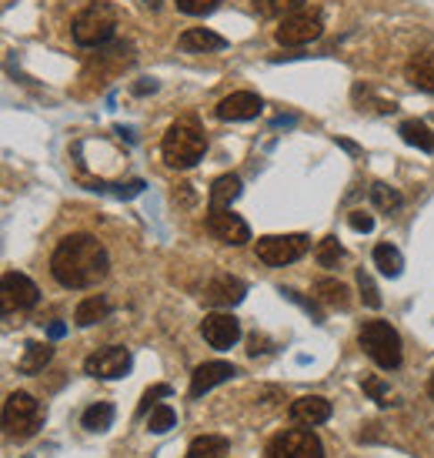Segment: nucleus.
<instances>
[{"instance_id":"nucleus-29","label":"nucleus","mask_w":434,"mask_h":458,"mask_svg":"<svg viewBox=\"0 0 434 458\" xmlns=\"http://www.w3.org/2000/svg\"><path fill=\"white\" fill-rule=\"evenodd\" d=\"M174 425H178V415H174V408H171V405H154V408H151V419H147V428H151L154 435L171 432Z\"/></svg>"},{"instance_id":"nucleus-36","label":"nucleus","mask_w":434,"mask_h":458,"mask_svg":"<svg viewBox=\"0 0 434 458\" xmlns=\"http://www.w3.org/2000/svg\"><path fill=\"white\" fill-rule=\"evenodd\" d=\"M167 394H171V385H154V388H147V392H144L141 408H138V415H144V411L151 408V402H157V398H167Z\"/></svg>"},{"instance_id":"nucleus-13","label":"nucleus","mask_w":434,"mask_h":458,"mask_svg":"<svg viewBox=\"0 0 434 458\" xmlns=\"http://www.w3.org/2000/svg\"><path fill=\"white\" fill-rule=\"evenodd\" d=\"M244 294H247V284L241 278H230V275H217L214 281H207L204 284V305L211 308H234L244 301Z\"/></svg>"},{"instance_id":"nucleus-20","label":"nucleus","mask_w":434,"mask_h":458,"mask_svg":"<svg viewBox=\"0 0 434 458\" xmlns=\"http://www.w3.org/2000/svg\"><path fill=\"white\" fill-rule=\"evenodd\" d=\"M241 198V178L238 174H221V178L211 184V194H207V204L211 208H230V201Z\"/></svg>"},{"instance_id":"nucleus-16","label":"nucleus","mask_w":434,"mask_h":458,"mask_svg":"<svg viewBox=\"0 0 434 458\" xmlns=\"http://www.w3.org/2000/svg\"><path fill=\"white\" fill-rule=\"evenodd\" d=\"M331 419V402L321 398V394H305L291 402V421L294 425H305V428H314V425H324Z\"/></svg>"},{"instance_id":"nucleus-38","label":"nucleus","mask_w":434,"mask_h":458,"mask_svg":"<svg viewBox=\"0 0 434 458\" xmlns=\"http://www.w3.org/2000/svg\"><path fill=\"white\" fill-rule=\"evenodd\" d=\"M64 335H67V325H64V321H51V325H47V338H51V342L64 338Z\"/></svg>"},{"instance_id":"nucleus-18","label":"nucleus","mask_w":434,"mask_h":458,"mask_svg":"<svg viewBox=\"0 0 434 458\" xmlns=\"http://www.w3.org/2000/svg\"><path fill=\"white\" fill-rule=\"evenodd\" d=\"M405 77H408L411 84L424 94H434V51H421L414 54L405 67Z\"/></svg>"},{"instance_id":"nucleus-17","label":"nucleus","mask_w":434,"mask_h":458,"mask_svg":"<svg viewBox=\"0 0 434 458\" xmlns=\"http://www.w3.org/2000/svg\"><path fill=\"white\" fill-rule=\"evenodd\" d=\"M180 51L188 54H204V51H224L228 47V40L214 34V30H207V27H191V30H184L178 40Z\"/></svg>"},{"instance_id":"nucleus-9","label":"nucleus","mask_w":434,"mask_h":458,"mask_svg":"<svg viewBox=\"0 0 434 458\" xmlns=\"http://www.w3.org/2000/svg\"><path fill=\"white\" fill-rule=\"evenodd\" d=\"M0 301H4V315L30 311V308L40 301V288L27 278V275H21V271H4V281H0Z\"/></svg>"},{"instance_id":"nucleus-25","label":"nucleus","mask_w":434,"mask_h":458,"mask_svg":"<svg viewBox=\"0 0 434 458\" xmlns=\"http://www.w3.org/2000/svg\"><path fill=\"white\" fill-rule=\"evenodd\" d=\"M397 134H401V140H405V144L418 148V151H424V154L434 151V134H431V128H428L424 121H405V124L397 128Z\"/></svg>"},{"instance_id":"nucleus-42","label":"nucleus","mask_w":434,"mask_h":458,"mask_svg":"<svg viewBox=\"0 0 434 458\" xmlns=\"http://www.w3.org/2000/svg\"><path fill=\"white\" fill-rule=\"evenodd\" d=\"M144 4H147V7H157V4H161V0H144Z\"/></svg>"},{"instance_id":"nucleus-21","label":"nucleus","mask_w":434,"mask_h":458,"mask_svg":"<svg viewBox=\"0 0 434 458\" xmlns=\"http://www.w3.org/2000/svg\"><path fill=\"white\" fill-rule=\"evenodd\" d=\"M314 298L331 308H341V311L351 308V292H347V284H341V281H334V278L314 281Z\"/></svg>"},{"instance_id":"nucleus-22","label":"nucleus","mask_w":434,"mask_h":458,"mask_svg":"<svg viewBox=\"0 0 434 458\" xmlns=\"http://www.w3.org/2000/svg\"><path fill=\"white\" fill-rule=\"evenodd\" d=\"M51 358H54L51 344L27 342L24 355H21V361H17V371H21V375H38V371H44V365H47Z\"/></svg>"},{"instance_id":"nucleus-34","label":"nucleus","mask_w":434,"mask_h":458,"mask_svg":"<svg viewBox=\"0 0 434 458\" xmlns=\"http://www.w3.org/2000/svg\"><path fill=\"white\" fill-rule=\"evenodd\" d=\"M281 294H284V298H288V301H294V305H301V308H305L307 315H311V318L318 321V325H321V321H324V311H321V308H318V301H314V298L307 301V298H301V294L294 292V288H281Z\"/></svg>"},{"instance_id":"nucleus-6","label":"nucleus","mask_w":434,"mask_h":458,"mask_svg":"<svg viewBox=\"0 0 434 458\" xmlns=\"http://www.w3.org/2000/svg\"><path fill=\"white\" fill-rule=\"evenodd\" d=\"M264 458H324V445L311 428H288L268 442Z\"/></svg>"},{"instance_id":"nucleus-39","label":"nucleus","mask_w":434,"mask_h":458,"mask_svg":"<svg viewBox=\"0 0 434 458\" xmlns=\"http://www.w3.org/2000/svg\"><path fill=\"white\" fill-rule=\"evenodd\" d=\"M147 90H157V81H141V84H134V94H147Z\"/></svg>"},{"instance_id":"nucleus-2","label":"nucleus","mask_w":434,"mask_h":458,"mask_svg":"<svg viewBox=\"0 0 434 458\" xmlns=\"http://www.w3.org/2000/svg\"><path fill=\"white\" fill-rule=\"evenodd\" d=\"M204 151H207V138L194 117L174 121L164 134V144H161L167 167H194L204 157Z\"/></svg>"},{"instance_id":"nucleus-27","label":"nucleus","mask_w":434,"mask_h":458,"mask_svg":"<svg viewBox=\"0 0 434 458\" xmlns=\"http://www.w3.org/2000/svg\"><path fill=\"white\" fill-rule=\"evenodd\" d=\"M371 204H374L378 211H388V215H391V211H397V208L405 204V198H401L395 188H388V184H381V181H374V184H371Z\"/></svg>"},{"instance_id":"nucleus-40","label":"nucleus","mask_w":434,"mask_h":458,"mask_svg":"<svg viewBox=\"0 0 434 458\" xmlns=\"http://www.w3.org/2000/svg\"><path fill=\"white\" fill-rule=\"evenodd\" d=\"M338 144H341V148H345V151L358 154V144H351V140H338Z\"/></svg>"},{"instance_id":"nucleus-19","label":"nucleus","mask_w":434,"mask_h":458,"mask_svg":"<svg viewBox=\"0 0 434 458\" xmlns=\"http://www.w3.org/2000/svg\"><path fill=\"white\" fill-rule=\"evenodd\" d=\"M111 311H114V305H111L104 294H90V298H84V301L77 305L74 321L80 325V328H90V325H97V321L107 318Z\"/></svg>"},{"instance_id":"nucleus-3","label":"nucleus","mask_w":434,"mask_h":458,"mask_svg":"<svg viewBox=\"0 0 434 458\" xmlns=\"http://www.w3.org/2000/svg\"><path fill=\"white\" fill-rule=\"evenodd\" d=\"M0 421H4V435L11 442H27V438H34L44 428V405H40L34 394L11 392L7 402H4Z\"/></svg>"},{"instance_id":"nucleus-26","label":"nucleus","mask_w":434,"mask_h":458,"mask_svg":"<svg viewBox=\"0 0 434 458\" xmlns=\"http://www.w3.org/2000/svg\"><path fill=\"white\" fill-rule=\"evenodd\" d=\"M228 438L224 435H201V438H194L191 448H188V455L184 458H224L228 455Z\"/></svg>"},{"instance_id":"nucleus-11","label":"nucleus","mask_w":434,"mask_h":458,"mask_svg":"<svg viewBox=\"0 0 434 458\" xmlns=\"http://www.w3.org/2000/svg\"><path fill=\"white\" fill-rule=\"evenodd\" d=\"M207 231L221 244H230V248H241V244L251 242L247 221L241 215H234L230 208H207Z\"/></svg>"},{"instance_id":"nucleus-10","label":"nucleus","mask_w":434,"mask_h":458,"mask_svg":"<svg viewBox=\"0 0 434 458\" xmlns=\"http://www.w3.org/2000/svg\"><path fill=\"white\" fill-rule=\"evenodd\" d=\"M134 365V358H130L128 348H121V344H107L101 352H94L88 355L84 361V371H88L90 378H104V382H114V378H124Z\"/></svg>"},{"instance_id":"nucleus-37","label":"nucleus","mask_w":434,"mask_h":458,"mask_svg":"<svg viewBox=\"0 0 434 458\" xmlns=\"http://www.w3.org/2000/svg\"><path fill=\"white\" fill-rule=\"evenodd\" d=\"M347 225L355 231H364V234H368V231L374 228V217L364 215V211H351V215H347Z\"/></svg>"},{"instance_id":"nucleus-15","label":"nucleus","mask_w":434,"mask_h":458,"mask_svg":"<svg viewBox=\"0 0 434 458\" xmlns=\"http://www.w3.org/2000/svg\"><path fill=\"white\" fill-rule=\"evenodd\" d=\"M234 375H238V369L228 365V361H207V365H197L191 375V398H201V394H207L211 388H217V385L230 382Z\"/></svg>"},{"instance_id":"nucleus-4","label":"nucleus","mask_w":434,"mask_h":458,"mask_svg":"<svg viewBox=\"0 0 434 458\" xmlns=\"http://www.w3.org/2000/svg\"><path fill=\"white\" fill-rule=\"evenodd\" d=\"M358 342H361V348H364V355H368L378 369H384V371L401 369V358H405V352H401V335H397L388 321H381V318L364 321L358 331Z\"/></svg>"},{"instance_id":"nucleus-5","label":"nucleus","mask_w":434,"mask_h":458,"mask_svg":"<svg viewBox=\"0 0 434 458\" xmlns=\"http://www.w3.org/2000/svg\"><path fill=\"white\" fill-rule=\"evenodd\" d=\"M117 27V13L111 4L104 0H94L84 11L74 17V40L80 47H104L107 40L114 38Z\"/></svg>"},{"instance_id":"nucleus-24","label":"nucleus","mask_w":434,"mask_h":458,"mask_svg":"<svg viewBox=\"0 0 434 458\" xmlns=\"http://www.w3.org/2000/svg\"><path fill=\"white\" fill-rule=\"evenodd\" d=\"M114 405L111 402H94V405L80 415V425L88 428V432H94V435H101V432H107L111 425H114Z\"/></svg>"},{"instance_id":"nucleus-32","label":"nucleus","mask_w":434,"mask_h":458,"mask_svg":"<svg viewBox=\"0 0 434 458\" xmlns=\"http://www.w3.org/2000/svg\"><path fill=\"white\" fill-rule=\"evenodd\" d=\"M90 191H111L114 198H138V194L144 191V181H130V184H94Z\"/></svg>"},{"instance_id":"nucleus-41","label":"nucleus","mask_w":434,"mask_h":458,"mask_svg":"<svg viewBox=\"0 0 434 458\" xmlns=\"http://www.w3.org/2000/svg\"><path fill=\"white\" fill-rule=\"evenodd\" d=\"M428 394H431V402H434V375L428 378Z\"/></svg>"},{"instance_id":"nucleus-31","label":"nucleus","mask_w":434,"mask_h":458,"mask_svg":"<svg viewBox=\"0 0 434 458\" xmlns=\"http://www.w3.org/2000/svg\"><path fill=\"white\" fill-rule=\"evenodd\" d=\"M358 292L368 308H381V292H378V284H374L368 271H358Z\"/></svg>"},{"instance_id":"nucleus-12","label":"nucleus","mask_w":434,"mask_h":458,"mask_svg":"<svg viewBox=\"0 0 434 458\" xmlns=\"http://www.w3.org/2000/svg\"><path fill=\"white\" fill-rule=\"evenodd\" d=\"M201 335L204 342L217 352H228L230 344L241 338V321L234 318L230 311H214V315H204L201 321Z\"/></svg>"},{"instance_id":"nucleus-14","label":"nucleus","mask_w":434,"mask_h":458,"mask_svg":"<svg viewBox=\"0 0 434 458\" xmlns=\"http://www.w3.org/2000/svg\"><path fill=\"white\" fill-rule=\"evenodd\" d=\"M261 107H264V101H261L257 94L238 90V94H228L224 101L217 104L214 114L221 117V121H251V117L261 114Z\"/></svg>"},{"instance_id":"nucleus-8","label":"nucleus","mask_w":434,"mask_h":458,"mask_svg":"<svg viewBox=\"0 0 434 458\" xmlns=\"http://www.w3.org/2000/svg\"><path fill=\"white\" fill-rule=\"evenodd\" d=\"M307 248H311L307 234H268L257 242V258L271 267H284L297 258H305Z\"/></svg>"},{"instance_id":"nucleus-7","label":"nucleus","mask_w":434,"mask_h":458,"mask_svg":"<svg viewBox=\"0 0 434 458\" xmlns=\"http://www.w3.org/2000/svg\"><path fill=\"white\" fill-rule=\"evenodd\" d=\"M321 34H324V21L318 11H307V7L281 17V24L274 30L278 44H284V47H305L311 40H318Z\"/></svg>"},{"instance_id":"nucleus-30","label":"nucleus","mask_w":434,"mask_h":458,"mask_svg":"<svg viewBox=\"0 0 434 458\" xmlns=\"http://www.w3.org/2000/svg\"><path fill=\"white\" fill-rule=\"evenodd\" d=\"M341 258H345V248L338 244V238H334V234H328V238L318 244V265L321 267H334Z\"/></svg>"},{"instance_id":"nucleus-28","label":"nucleus","mask_w":434,"mask_h":458,"mask_svg":"<svg viewBox=\"0 0 434 458\" xmlns=\"http://www.w3.org/2000/svg\"><path fill=\"white\" fill-rule=\"evenodd\" d=\"M301 7H305V0H255V11L261 17H288Z\"/></svg>"},{"instance_id":"nucleus-33","label":"nucleus","mask_w":434,"mask_h":458,"mask_svg":"<svg viewBox=\"0 0 434 458\" xmlns=\"http://www.w3.org/2000/svg\"><path fill=\"white\" fill-rule=\"evenodd\" d=\"M361 388H364V392H368L371 398H374V402H378L381 408L395 405V402H391V388H388V385H384L381 378H364V382H361Z\"/></svg>"},{"instance_id":"nucleus-1","label":"nucleus","mask_w":434,"mask_h":458,"mask_svg":"<svg viewBox=\"0 0 434 458\" xmlns=\"http://www.w3.org/2000/svg\"><path fill=\"white\" fill-rule=\"evenodd\" d=\"M111 271V255L94 234H67L64 242L54 248L51 275L61 288L84 292L101 284Z\"/></svg>"},{"instance_id":"nucleus-23","label":"nucleus","mask_w":434,"mask_h":458,"mask_svg":"<svg viewBox=\"0 0 434 458\" xmlns=\"http://www.w3.org/2000/svg\"><path fill=\"white\" fill-rule=\"evenodd\" d=\"M374 267L388 275V278H401V271H405V255L397 251L391 242H381L374 248Z\"/></svg>"},{"instance_id":"nucleus-35","label":"nucleus","mask_w":434,"mask_h":458,"mask_svg":"<svg viewBox=\"0 0 434 458\" xmlns=\"http://www.w3.org/2000/svg\"><path fill=\"white\" fill-rule=\"evenodd\" d=\"M221 0H178V11L191 13V17H204V13L217 11Z\"/></svg>"}]
</instances>
